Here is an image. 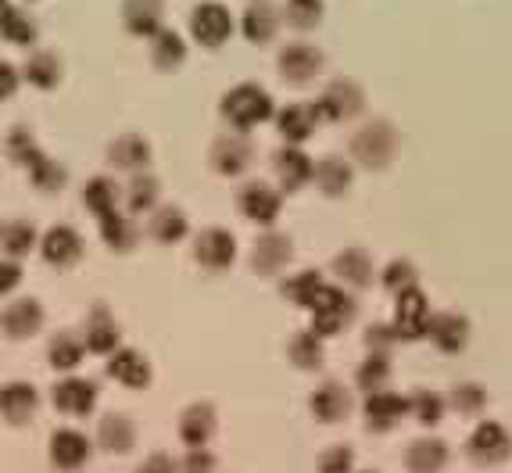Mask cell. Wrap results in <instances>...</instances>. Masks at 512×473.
<instances>
[{
  "mask_svg": "<svg viewBox=\"0 0 512 473\" xmlns=\"http://www.w3.org/2000/svg\"><path fill=\"white\" fill-rule=\"evenodd\" d=\"M276 126H280L283 140H291V144H301L308 140L312 126H316V112L308 108V104H287L280 115H276Z\"/></svg>",
  "mask_w": 512,
  "mask_h": 473,
  "instance_id": "f546056e",
  "label": "cell"
},
{
  "mask_svg": "<svg viewBox=\"0 0 512 473\" xmlns=\"http://www.w3.org/2000/svg\"><path fill=\"white\" fill-rule=\"evenodd\" d=\"M122 22L133 36L162 33V0H126Z\"/></svg>",
  "mask_w": 512,
  "mask_h": 473,
  "instance_id": "cb8c5ba5",
  "label": "cell"
},
{
  "mask_svg": "<svg viewBox=\"0 0 512 473\" xmlns=\"http://www.w3.org/2000/svg\"><path fill=\"white\" fill-rule=\"evenodd\" d=\"M40 251L51 266L65 269V266H76L79 262V255H83V241H79V233L72 230V226H54V230L43 233Z\"/></svg>",
  "mask_w": 512,
  "mask_h": 473,
  "instance_id": "4fadbf2b",
  "label": "cell"
},
{
  "mask_svg": "<svg viewBox=\"0 0 512 473\" xmlns=\"http://www.w3.org/2000/svg\"><path fill=\"white\" fill-rule=\"evenodd\" d=\"M240 212L248 215L251 223L269 226L280 215V194L273 187H265V183H248L240 190Z\"/></svg>",
  "mask_w": 512,
  "mask_h": 473,
  "instance_id": "2e32d148",
  "label": "cell"
},
{
  "mask_svg": "<svg viewBox=\"0 0 512 473\" xmlns=\"http://www.w3.org/2000/svg\"><path fill=\"white\" fill-rule=\"evenodd\" d=\"M366 473H373V470H366Z\"/></svg>",
  "mask_w": 512,
  "mask_h": 473,
  "instance_id": "6f0895ef",
  "label": "cell"
},
{
  "mask_svg": "<svg viewBox=\"0 0 512 473\" xmlns=\"http://www.w3.org/2000/svg\"><path fill=\"white\" fill-rule=\"evenodd\" d=\"M115 201H119V190H115V183H111L108 176H97V180L86 183L83 205L90 208V212H94L97 219H104V215L115 212Z\"/></svg>",
  "mask_w": 512,
  "mask_h": 473,
  "instance_id": "8d00e7d4",
  "label": "cell"
},
{
  "mask_svg": "<svg viewBox=\"0 0 512 473\" xmlns=\"http://www.w3.org/2000/svg\"><path fill=\"white\" fill-rule=\"evenodd\" d=\"M183 58H187V43H183L180 33H172V29H162V33H154L151 43V61L158 69H180Z\"/></svg>",
  "mask_w": 512,
  "mask_h": 473,
  "instance_id": "1f68e13d",
  "label": "cell"
},
{
  "mask_svg": "<svg viewBox=\"0 0 512 473\" xmlns=\"http://www.w3.org/2000/svg\"><path fill=\"white\" fill-rule=\"evenodd\" d=\"M366 344H369V352H373V355H387V348L394 344V330H387V327L369 330V334H366Z\"/></svg>",
  "mask_w": 512,
  "mask_h": 473,
  "instance_id": "11a10c76",
  "label": "cell"
},
{
  "mask_svg": "<svg viewBox=\"0 0 512 473\" xmlns=\"http://www.w3.org/2000/svg\"><path fill=\"white\" fill-rule=\"evenodd\" d=\"M108 377H115L126 387H147L151 384V366L140 352L133 348H119V352L108 359Z\"/></svg>",
  "mask_w": 512,
  "mask_h": 473,
  "instance_id": "ffe728a7",
  "label": "cell"
},
{
  "mask_svg": "<svg viewBox=\"0 0 512 473\" xmlns=\"http://www.w3.org/2000/svg\"><path fill=\"white\" fill-rule=\"evenodd\" d=\"M47 359H51L54 370H76L79 359H83V341L72 334H58L47 348Z\"/></svg>",
  "mask_w": 512,
  "mask_h": 473,
  "instance_id": "ab89813d",
  "label": "cell"
},
{
  "mask_svg": "<svg viewBox=\"0 0 512 473\" xmlns=\"http://www.w3.org/2000/svg\"><path fill=\"white\" fill-rule=\"evenodd\" d=\"M384 287L387 291H412L416 287V266H412L409 258H394L391 266L384 269Z\"/></svg>",
  "mask_w": 512,
  "mask_h": 473,
  "instance_id": "7dc6e473",
  "label": "cell"
},
{
  "mask_svg": "<svg viewBox=\"0 0 512 473\" xmlns=\"http://www.w3.org/2000/svg\"><path fill=\"white\" fill-rule=\"evenodd\" d=\"M108 158L115 169H126V172H137L144 169L147 162H151V147H147L144 137H137V133H126V137H119L115 144L108 147Z\"/></svg>",
  "mask_w": 512,
  "mask_h": 473,
  "instance_id": "f1b7e54d",
  "label": "cell"
},
{
  "mask_svg": "<svg viewBox=\"0 0 512 473\" xmlns=\"http://www.w3.org/2000/svg\"><path fill=\"white\" fill-rule=\"evenodd\" d=\"M369 430H391L394 423H402V416L409 413V398L394 395V391H373L362 405Z\"/></svg>",
  "mask_w": 512,
  "mask_h": 473,
  "instance_id": "7c38bea8",
  "label": "cell"
},
{
  "mask_svg": "<svg viewBox=\"0 0 512 473\" xmlns=\"http://www.w3.org/2000/svg\"><path fill=\"white\" fill-rule=\"evenodd\" d=\"M36 405H40V395L33 384L15 380V384L0 387V416L8 423H26L36 413Z\"/></svg>",
  "mask_w": 512,
  "mask_h": 473,
  "instance_id": "e0dca14e",
  "label": "cell"
},
{
  "mask_svg": "<svg viewBox=\"0 0 512 473\" xmlns=\"http://www.w3.org/2000/svg\"><path fill=\"white\" fill-rule=\"evenodd\" d=\"M387 377H391L387 355H369V359L362 362V370H359V387L366 391V395H373V391H384Z\"/></svg>",
  "mask_w": 512,
  "mask_h": 473,
  "instance_id": "f6af8a7d",
  "label": "cell"
},
{
  "mask_svg": "<svg viewBox=\"0 0 512 473\" xmlns=\"http://www.w3.org/2000/svg\"><path fill=\"white\" fill-rule=\"evenodd\" d=\"M323 291V276L319 273H312V269H305V273H298V276H291L287 284H283V294L291 301H298V305H312L316 301V294Z\"/></svg>",
  "mask_w": 512,
  "mask_h": 473,
  "instance_id": "b9f144b4",
  "label": "cell"
},
{
  "mask_svg": "<svg viewBox=\"0 0 512 473\" xmlns=\"http://www.w3.org/2000/svg\"><path fill=\"white\" fill-rule=\"evenodd\" d=\"M470 456L480 466H502L512 456V438L502 423L487 420L470 434Z\"/></svg>",
  "mask_w": 512,
  "mask_h": 473,
  "instance_id": "8992f818",
  "label": "cell"
},
{
  "mask_svg": "<svg viewBox=\"0 0 512 473\" xmlns=\"http://www.w3.org/2000/svg\"><path fill=\"white\" fill-rule=\"evenodd\" d=\"M194 258L205 269H226L237 258V241L226 230H205L194 244Z\"/></svg>",
  "mask_w": 512,
  "mask_h": 473,
  "instance_id": "5bb4252c",
  "label": "cell"
},
{
  "mask_svg": "<svg viewBox=\"0 0 512 473\" xmlns=\"http://www.w3.org/2000/svg\"><path fill=\"white\" fill-rule=\"evenodd\" d=\"M22 76H26L33 86H40V90H51V86H58V79H61V61H58V54H51V51H33L26 58V69H22Z\"/></svg>",
  "mask_w": 512,
  "mask_h": 473,
  "instance_id": "836d02e7",
  "label": "cell"
},
{
  "mask_svg": "<svg viewBox=\"0 0 512 473\" xmlns=\"http://www.w3.org/2000/svg\"><path fill=\"white\" fill-rule=\"evenodd\" d=\"M366 108V97H362V86L351 83V79H337V83L326 86V94L319 97V104H312L316 119H351Z\"/></svg>",
  "mask_w": 512,
  "mask_h": 473,
  "instance_id": "5b68a950",
  "label": "cell"
},
{
  "mask_svg": "<svg viewBox=\"0 0 512 473\" xmlns=\"http://www.w3.org/2000/svg\"><path fill=\"white\" fill-rule=\"evenodd\" d=\"M430 301L412 287V291L398 294V316H394V334L405 341H419L430 330Z\"/></svg>",
  "mask_w": 512,
  "mask_h": 473,
  "instance_id": "ba28073f",
  "label": "cell"
},
{
  "mask_svg": "<svg viewBox=\"0 0 512 473\" xmlns=\"http://www.w3.org/2000/svg\"><path fill=\"white\" fill-rule=\"evenodd\" d=\"M312 309V334L316 337H330L337 334L341 327H348L355 319V298L344 294L341 287H326L316 294V301L308 305Z\"/></svg>",
  "mask_w": 512,
  "mask_h": 473,
  "instance_id": "3957f363",
  "label": "cell"
},
{
  "mask_svg": "<svg viewBox=\"0 0 512 473\" xmlns=\"http://www.w3.org/2000/svg\"><path fill=\"white\" fill-rule=\"evenodd\" d=\"M430 337L441 352H462L466 348V337H470V323L459 316V312H441V316L430 319Z\"/></svg>",
  "mask_w": 512,
  "mask_h": 473,
  "instance_id": "7402d4cb",
  "label": "cell"
},
{
  "mask_svg": "<svg viewBox=\"0 0 512 473\" xmlns=\"http://www.w3.org/2000/svg\"><path fill=\"white\" fill-rule=\"evenodd\" d=\"M287 352H291L294 366H301V370H316L323 362V344H319L316 334H294Z\"/></svg>",
  "mask_w": 512,
  "mask_h": 473,
  "instance_id": "7bdbcfd3",
  "label": "cell"
},
{
  "mask_svg": "<svg viewBox=\"0 0 512 473\" xmlns=\"http://www.w3.org/2000/svg\"><path fill=\"white\" fill-rule=\"evenodd\" d=\"M54 405L65 416H90L97 405V384L83 377H69L54 384Z\"/></svg>",
  "mask_w": 512,
  "mask_h": 473,
  "instance_id": "30bf717a",
  "label": "cell"
},
{
  "mask_svg": "<svg viewBox=\"0 0 512 473\" xmlns=\"http://www.w3.org/2000/svg\"><path fill=\"white\" fill-rule=\"evenodd\" d=\"M409 413L416 416L423 427H434L444 416V398L434 395V391H416V395L409 398Z\"/></svg>",
  "mask_w": 512,
  "mask_h": 473,
  "instance_id": "ee69618b",
  "label": "cell"
},
{
  "mask_svg": "<svg viewBox=\"0 0 512 473\" xmlns=\"http://www.w3.org/2000/svg\"><path fill=\"white\" fill-rule=\"evenodd\" d=\"M312 416H316L319 423H341L344 416L351 413V398H348V391H344L341 384H323V387H316L312 391Z\"/></svg>",
  "mask_w": 512,
  "mask_h": 473,
  "instance_id": "d6986e66",
  "label": "cell"
},
{
  "mask_svg": "<svg viewBox=\"0 0 512 473\" xmlns=\"http://www.w3.org/2000/svg\"><path fill=\"white\" fill-rule=\"evenodd\" d=\"M215 434V409L208 402H194L180 416V438L187 448H205Z\"/></svg>",
  "mask_w": 512,
  "mask_h": 473,
  "instance_id": "9a60e30c",
  "label": "cell"
},
{
  "mask_svg": "<svg viewBox=\"0 0 512 473\" xmlns=\"http://www.w3.org/2000/svg\"><path fill=\"white\" fill-rule=\"evenodd\" d=\"M180 473H215V456L208 448H190L180 463Z\"/></svg>",
  "mask_w": 512,
  "mask_h": 473,
  "instance_id": "816d5d0a",
  "label": "cell"
},
{
  "mask_svg": "<svg viewBox=\"0 0 512 473\" xmlns=\"http://www.w3.org/2000/svg\"><path fill=\"white\" fill-rule=\"evenodd\" d=\"M222 115H226V122L237 129H255V126H262V122L273 119V97L265 94L262 86L244 83L222 97Z\"/></svg>",
  "mask_w": 512,
  "mask_h": 473,
  "instance_id": "7a4b0ae2",
  "label": "cell"
},
{
  "mask_svg": "<svg viewBox=\"0 0 512 473\" xmlns=\"http://www.w3.org/2000/svg\"><path fill=\"white\" fill-rule=\"evenodd\" d=\"M333 273L348 280L351 287H366L373 280V262H369V255L362 248H348L333 258Z\"/></svg>",
  "mask_w": 512,
  "mask_h": 473,
  "instance_id": "4dcf8cb0",
  "label": "cell"
},
{
  "mask_svg": "<svg viewBox=\"0 0 512 473\" xmlns=\"http://www.w3.org/2000/svg\"><path fill=\"white\" fill-rule=\"evenodd\" d=\"M312 158L305 155V151H298V147H283L280 155H276V176H280V183L287 190H298L305 187L308 180H312Z\"/></svg>",
  "mask_w": 512,
  "mask_h": 473,
  "instance_id": "83f0119b",
  "label": "cell"
},
{
  "mask_svg": "<svg viewBox=\"0 0 512 473\" xmlns=\"http://www.w3.org/2000/svg\"><path fill=\"white\" fill-rule=\"evenodd\" d=\"M137 473H180V466L172 463L165 452H154V456H147L144 463H140Z\"/></svg>",
  "mask_w": 512,
  "mask_h": 473,
  "instance_id": "db71d44e",
  "label": "cell"
},
{
  "mask_svg": "<svg viewBox=\"0 0 512 473\" xmlns=\"http://www.w3.org/2000/svg\"><path fill=\"white\" fill-rule=\"evenodd\" d=\"M251 262H255L258 273H280V269L291 262V237H283V233H262Z\"/></svg>",
  "mask_w": 512,
  "mask_h": 473,
  "instance_id": "4316f807",
  "label": "cell"
},
{
  "mask_svg": "<svg viewBox=\"0 0 512 473\" xmlns=\"http://www.w3.org/2000/svg\"><path fill=\"white\" fill-rule=\"evenodd\" d=\"M355 470V452L348 445H330L319 456V473H351Z\"/></svg>",
  "mask_w": 512,
  "mask_h": 473,
  "instance_id": "f907efd6",
  "label": "cell"
},
{
  "mask_svg": "<svg viewBox=\"0 0 512 473\" xmlns=\"http://www.w3.org/2000/svg\"><path fill=\"white\" fill-rule=\"evenodd\" d=\"M18 280H22V269H18L15 262H0V294L15 291Z\"/></svg>",
  "mask_w": 512,
  "mask_h": 473,
  "instance_id": "9f6ffc18",
  "label": "cell"
},
{
  "mask_svg": "<svg viewBox=\"0 0 512 473\" xmlns=\"http://www.w3.org/2000/svg\"><path fill=\"white\" fill-rule=\"evenodd\" d=\"M394 151H398V137H394V129L387 122H373V126L359 129L351 137V155L366 169H384L394 158Z\"/></svg>",
  "mask_w": 512,
  "mask_h": 473,
  "instance_id": "277c9868",
  "label": "cell"
},
{
  "mask_svg": "<svg viewBox=\"0 0 512 473\" xmlns=\"http://www.w3.org/2000/svg\"><path fill=\"white\" fill-rule=\"evenodd\" d=\"M101 237L108 248L126 251V248H133V241H137V226L129 223V219H122L119 212H111L101 219Z\"/></svg>",
  "mask_w": 512,
  "mask_h": 473,
  "instance_id": "f35d334b",
  "label": "cell"
},
{
  "mask_svg": "<svg viewBox=\"0 0 512 473\" xmlns=\"http://www.w3.org/2000/svg\"><path fill=\"white\" fill-rule=\"evenodd\" d=\"M0 327H4V334H8V337H33L36 330L43 327L40 301L22 298V301H15V305H8V309H4V316H0Z\"/></svg>",
  "mask_w": 512,
  "mask_h": 473,
  "instance_id": "ac0fdd59",
  "label": "cell"
},
{
  "mask_svg": "<svg viewBox=\"0 0 512 473\" xmlns=\"http://www.w3.org/2000/svg\"><path fill=\"white\" fill-rule=\"evenodd\" d=\"M0 244H4V251H8L11 258H22L33 251L36 244V230L33 223H22V219H15V223H8L4 230H0Z\"/></svg>",
  "mask_w": 512,
  "mask_h": 473,
  "instance_id": "60d3db41",
  "label": "cell"
},
{
  "mask_svg": "<svg viewBox=\"0 0 512 473\" xmlns=\"http://www.w3.org/2000/svg\"><path fill=\"white\" fill-rule=\"evenodd\" d=\"M0 230H4V226H0Z\"/></svg>",
  "mask_w": 512,
  "mask_h": 473,
  "instance_id": "680465c9",
  "label": "cell"
},
{
  "mask_svg": "<svg viewBox=\"0 0 512 473\" xmlns=\"http://www.w3.org/2000/svg\"><path fill=\"white\" fill-rule=\"evenodd\" d=\"M190 33H194V40L201 47H222L233 33V15L222 4L208 0V4L194 8V15H190Z\"/></svg>",
  "mask_w": 512,
  "mask_h": 473,
  "instance_id": "52a82bcc",
  "label": "cell"
},
{
  "mask_svg": "<svg viewBox=\"0 0 512 473\" xmlns=\"http://www.w3.org/2000/svg\"><path fill=\"white\" fill-rule=\"evenodd\" d=\"M444 463H448V445L441 438H419L405 452L409 473H441Z\"/></svg>",
  "mask_w": 512,
  "mask_h": 473,
  "instance_id": "d4e9b609",
  "label": "cell"
},
{
  "mask_svg": "<svg viewBox=\"0 0 512 473\" xmlns=\"http://www.w3.org/2000/svg\"><path fill=\"white\" fill-rule=\"evenodd\" d=\"M452 405L459 409L462 416H477L480 409L487 405V391L480 384H459L452 391Z\"/></svg>",
  "mask_w": 512,
  "mask_h": 473,
  "instance_id": "c3c4849f",
  "label": "cell"
},
{
  "mask_svg": "<svg viewBox=\"0 0 512 473\" xmlns=\"http://www.w3.org/2000/svg\"><path fill=\"white\" fill-rule=\"evenodd\" d=\"M240 29H244V36L251 43H269L276 36V29H280V22H276V11L269 4H251L244 11V18H240Z\"/></svg>",
  "mask_w": 512,
  "mask_h": 473,
  "instance_id": "d6a6232c",
  "label": "cell"
},
{
  "mask_svg": "<svg viewBox=\"0 0 512 473\" xmlns=\"http://www.w3.org/2000/svg\"><path fill=\"white\" fill-rule=\"evenodd\" d=\"M18 69L15 65H8V61H0V101H8V97H15V90H18Z\"/></svg>",
  "mask_w": 512,
  "mask_h": 473,
  "instance_id": "f5cc1de1",
  "label": "cell"
},
{
  "mask_svg": "<svg viewBox=\"0 0 512 473\" xmlns=\"http://www.w3.org/2000/svg\"><path fill=\"white\" fill-rule=\"evenodd\" d=\"M0 4H4V0H0Z\"/></svg>",
  "mask_w": 512,
  "mask_h": 473,
  "instance_id": "91938a15",
  "label": "cell"
},
{
  "mask_svg": "<svg viewBox=\"0 0 512 473\" xmlns=\"http://www.w3.org/2000/svg\"><path fill=\"white\" fill-rule=\"evenodd\" d=\"M83 337H86L83 348H90V352H97V355H108V352H115V344H119V323L108 316L104 305H97V309L90 312V319H86Z\"/></svg>",
  "mask_w": 512,
  "mask_h": 473,
  "instance_id": "44dd1931",
  "label": "cell"
},
{
  "mask_svg": "<svg viewBox=\"0 0 512 473\" xmlns=\"http://www.w3.org/2000/svg\"><path fill=\"white\" fill-rule=\"evenodd\" d=\"M86 459H90V441H86V434H79V430H72V427L54 430L51 463L58 466V470L72 473V470H79V466H86Z\"/></svg>",
  "mask_w": 512,
  "mask_h": 473,
  "instance_id": "8fae6325",
  "label": "cell"
},
{
  "mask_svg": "<svg viewBox=\"0 0 512 473\" xmlns=\"http://www.w3.org/2000/svg\"><path fill=\"white\" fill-rule=\"evenodd\" d=\"M316 176V183L323 187V194H330V198H337V194H344V190L351 187V165H344L341 158H326V162H319V169L312 172Z\"/></svg>",
  "mask_w": 512,
  "mask_h": 473,
  "instance_id": "74e56055",
  "label": "cell"
},
{
  "mask_svg": "<svg viewBox=\"0 0 512 473\" xmlns=\"http://www.w3.org/2000/svg\"><path fill=\"white\" fill-rule=\"evenodd\" d=\"M187 215L180 212V208H158L154 212V219H151V237L158 244H176V241H183L187 237Z\"/></svg>",
  "mask_w": 512,
  "mask_h": 473,
  "instance_id": "e575fe53",
  "label": "cell"
},
{
  "mask_svg": "<svg viewBox=\"0 0 512 473\" xmlns=\"http://www.w3.org/2000/svg\"><path fill=\"white\" fill-rule=\"evenodd\" d=\"M0 36H4V40H11V43H22V47H29V43L36 40L33 18H29L22 8H0Z\"/></svg>",
  "mask_w": 512,
  "mask_h": 473,
  "instance_id": "d590c367",
  "label": "cell"
},
{
  "mask_svg": "<svg viewBox=\"0 0 512 473\" xmlns=\"http://www.w3.org/2000/svg\"><path fill=\"white\" fill-rule=\"evenodd\" d=\"M154 201H158V180L154 176H133V183H129V208L133 212H144V208H151Z\"/></svg>",
  "mask_w": 512,
  "mask_h": 473,
  "instance_id": "681fc988",
  "label": "cell"
},
{
  "mask_svg": "<svg viewBox=\"0 0 512 473\" xmlns=\"http://www.w3.org/2000/svg\"><path fill=\"white\" fill-rule=\"evenodd\" d=\"M280 72L294 86H305L323 72V54L316 47H308V43H291V47L280 51Z\"/></svg>",
  "mask_w": 512,
  "mask_h": 473,
  "instance_id": "9c48e42d",
  "label": "cell"
},
{
  "mask_svg": "<svg viewBox=\"0 0 512 473\" xmlns=\"http://www.w3.org/2000/svg\"><path fill=\"white\" fill-rule=\"evenodd\" d=\"M8 155L15 158L18 165H26V169H29V180H33L36 187L43 190V194H54V190L65 187V180H69V172L61 169L58 162H51V158H47L40 151V147H36L33 133H29L26 126H15V129H11Z\"/></svg>",
  "mask_w": 512,
  "mask_h": 473,
  "instance_id": "6da1fadb",
  "label": "cell"
},
{
  "mask_svg": "<svg viewBox=\"0 0 512 473\" xmlns=\"http://www.w3.org/2000/svg\"><path fill=\"white\" fill-rule=\"evenodd\" d=\"M212 165L222 176H240L251 165V144L244 137H219L212 147Z\"/></svg>",
  "mask_w": 512,
  "mask_h": 473,
  "instance_id": "603a6c76",
  "label": "cell"
},
{
  "mask_svg": "<svg viewBox=\"0 0 512 473\" xmlns=\"http://www.w3.org/2000/svg\"><path fill=\"white\" fill-rule=\"evenodd\" d=\"M323 18V0H287V22L294 29H316Z\"/></svg>",
  "mask_w": 512,
  "mask_h": 473,
  "instance_id": "bcb514c9",
  "label": "cell"
},
{
  "mask_svg": "<svg viewBox=\"0 0 512 473\" xmlns=\"http://www.w3.org/2000/svg\"><path fill=\"white\" fill-rule=\"evenodd\" d=\"M97 441H101V448L111 452V456H126L129 448H133V441H137V427H133L129 416L111 413V416H104L101 427H97Z\"/></svg>",
  "mask_w": 512,
  "mask_h": 473,
  "instance_id": "484cf974",
  "label": "cell"
}]
</instances>
